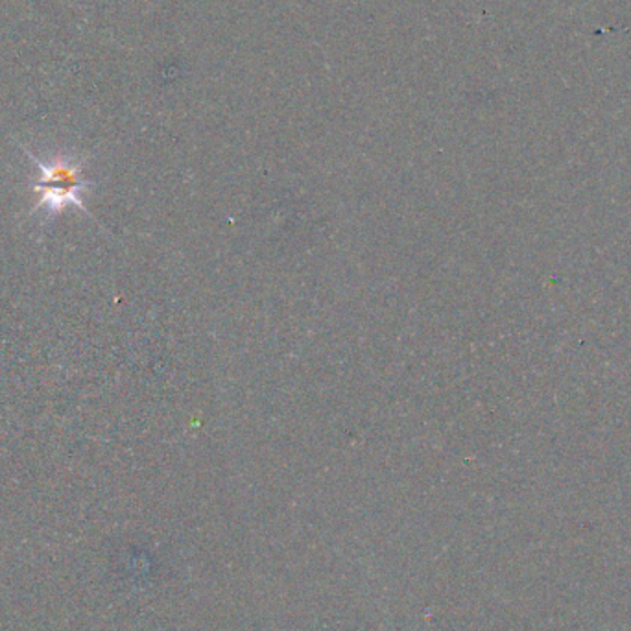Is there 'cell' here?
<instances>
[{"mask_svg":"<svg viewBox=\"0 0 631 631\" xmlns=\"http://www.w3.org/2000/svg\"><path fill=\"white\" fill-rule=\"evenodd\" d=\"M33 163L38 166L39 177L33 185V193L38 196L33 213L44 211L47 216L63 213L67 207H78L89 213L85 205V194L91 183L83 180L82 165L71 157H55L52 161L38 160L32 154Z\"/></svg>","mask_w":631,"mask_h":631,"instance_id":"cell-1","label":"cell"}]
</instances>
